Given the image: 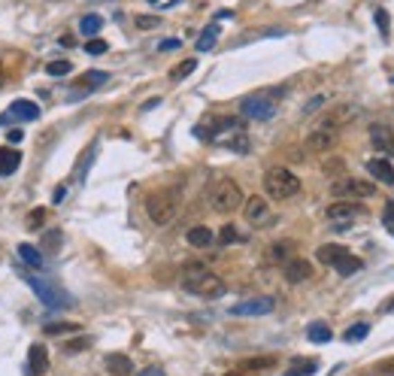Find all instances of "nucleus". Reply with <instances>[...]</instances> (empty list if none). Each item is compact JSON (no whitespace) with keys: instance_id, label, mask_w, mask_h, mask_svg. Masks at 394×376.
<instances>
[{"instance_id":"34","label":"nucleus","mask_w":394,"mask_h":376,"mask_svg":"<svg viewBox=\"0 0 394 376\" xmlns=\"http://www.w3.org/2000/svg\"><path fill=\"white\" fill-rule=\"evenodd\" d=\"M237 240H240V234H237L234 225H224V228L219 231V243H222V246H231V243H237Z\"/></svg>"},{"instance_id":"33","label":"nucleus","mask_w":394,"mask_h":376,"mask_svg":"<svg viewBox=\"0 0 394 376\" xmlns=\"http://www.w3.org/2000/svg\"><path fill=\"white\" fill-rule=\"evenodd\" d=\"M70 70H73V64H70V61H52V64H46V73H49V76H67Z\"/></svg>"},{"instance_id":"12","label":"nucleus","mask_w":394,"mask_h":376,"mask_svg":"<svg viewBox=\"0 0 394 376\" xmlns=\"http://www.w3.org/2000/svg\"><path fill=\"white\" fill-rule=\"evenodd\" d=\"M334 143H337V131H334V127L319 125L316 131H312L310 137H307V149H310V152H328V149L334 146Z\"/></svg>"},{"instance_id":"31","label":"nucleus","mask_w":394,"mask_h":376,"mask_svg":"<svg viewBox=\"0 0 394 376\" xmlns=\"http://www.w3.org/2000/svg\"><path fill=\"white\" fill-rule=\"evenodd\" d=\"M367 334H370V325H367V322H358V325H352L349 331L343 334V340H346V343H358V340H364Z\"/></svg>"},{"instance_id":"44","label":"nucleus","mask_w":394,"mask_h":376,"mask_svg":"<svg viewBox=\"0 0 394 376\" xmlns=\"http://www.w3.org/2000/svg\"><path fill=\"white\" fill-rule=\"evenodd\" d=\"M161 52H173V49H179V39H164V43L158 46Z\"/></svg>"},{"instance_id":"15","label":"nucleus","mask_w":394,"mask_h":376,"mask_svg":"<svg viewBox=\"0 0 394 376\" xmlns=\"http://www.w3.org/2000/svg\"><path fill=\"white\" fill-rule=\"evenodd\" d=\"M358 116V107H349V103H343V107H337V109H331V113H328L325 118H321V125L325 127H343L346 122H352V118Z\"/></svg>"},{"instance_id":"20","label":"nucleus","mask_w":394,"mask_h":376,"mask_svg":"<svg viewBox=\"0 0 394 376\" xmlns=\"http://www.w3.org/2000/svg\"><path fill=\"white\" fill-rule=\"evenodd\" d=\"M107 370L112 376H131L134 373V361L127 355H122V352H112V355H107Z\"/></svg>"},{"instance_id":"19","label":"nucleus","mask_w":394,"mask_h":376,"mask_svg":"<svg viewBox=\"0 0 394 376\" xmlns=\"http://www.w3.org/2000/svg\"><path fill=\"white\" fill-rule=\"evenodd\" d=\"M367 170L373 179L385 182V186H394V167L385 161V158H373V161H367Z\"/></svg>"},{"instance_id":"38","label":"nucleus","mask_w":394,"mask_h":376,"mask_svg":"<svg viewBox=\"0 0 394 376\" xmlns=\"http://www.w3.org/2000/svg\"><path fill=\"white\" fill-rule=\"evenodd\" d=\"M107 49H109V46L103 43V39H94V37L88 39V43H85V52H88V55H103Z\"/></svg>"},{"instance_id":"26","label":"nucleus","mask_w":394,"mask_h":376,"mask_svg":"<svg viewBox=\"0 0 394 376\" xmlns=\"http://www.w3.org/2000/svg\"><path fill=\"white\" fill-rule=\"evenodd\" d=\"M307 337H310L312 343H328V340L334 337V334H331V328H328L325 322H312V325L307 328Z\"/></svg>"},{"instance_id":"53","label":"nucleus","mask_w":394,"mask_h":376,"mask_svg":"<svg viewBox=\"0 0 394 376\" xmlns=\"http://www.w3.org/2000/svg\"><path fill=\"white\" fill-rule=\"evenodd\" d=\"M0 85H3V73H0Z\"/></svg>"},{"instance_id":"3","label":"nucleus","mask_w":394,"mask_h":376,"mask_svg":"<svg viewBox=\"0 0 394 376\" xmlns=\"http://www.w3.org/2000/svg\"><path fill=\"white\" fill-rule=\"evenodd\" d=\"M176 206H179L176 191H152V195L146 197V213L158 228L170 225V222L176 219Z\"/></svg>"},{"instance_id":"47","label":"nucleus","mask_w":394,"mask_h":376,"mask_svg":"<svg viewBox=\"0 0 394 376\" xmlns=\"http://www.w3.org/2000/svg\"><path fill=\"white\" fill-rule=\"evenodd\" d=\"M85 346H88V340H76V343H67V352H79Z\"/></svg>"},{"instance_id":"1","label":"nucleus","mask_w":394,"mask_h":376,"mask_svg":"<svg viewBox=\"0 0 394 376\" xmlns=\"http://www.w3.org/2000/svg\"><path fill=\"white\" fill-rule=\"evenodd\" d=\"M182 289L197 294V298L215 301V298H222V294L228 292V285H224L222 276H215L213 270H206V264L191 261V264H185L182 267Z\"/></svg>"},{"instance_id":"39","label":"nucleus","mask_w":394,"mask_h":376,"mask_svg":"<svg viewBox=\"0 0 394 376\" xmlns=\"http://www.w3.org/2000/svg\"><path fill=\"white\" fill-rule=\"evenodd\" d=\"M28 219H30V222H28L30 228H43V222H46V210H43V206H39V210H34V213L28 215Z\"/></svg>"},{"instance_id":"18","label":"nucleus","mask_w":394,"mask_h":376,"mask_svg":"<svg viewBox=\"0 0 394 376\" xmlns=\"http://www.w3.org/2000/svg\"><path fill=\"white\" fill-rule=\"evenodd\" d=\"M185 240H188V246H195V249H206V246L215 243V234L206 225H195V228H188Z\"/></svg>"},{"instance_id":"17","label":"nucleus","mask_w":394,"mask_h":376,"mask_svg":"<svg viewBox=\"0 0 394 376\" xmlns=\"http://www.w3.org/2000/svg\"><path fill=\"white\" fill-rule=\"evenodd\" d=\"M19 164H21V152L19 149H12V146L0 149V179H3V176H12L15 170H19Z\"/></svg>"},{"instance_id":"52","label":"nucleus","mask_w":394,"mask_h":376,"mask_svg":"<svg viewBox=\"0 0 394 376\" xmlns=\"http://www.w3.org/2000/svg\"><path fill=\"white\" fill-rule=\"evenodd\" d=\"M224 376H243V373H240V370H234V373H224Z\"/></svg>"},{"instance_id":"32","label":"nucleus","mask_w":394,"mask_h":376,"mask_svg":"<svg viewBox=\"0 0 394 376\" xmlns=\"http://www.w3.org/2000/svg\"><path fill=\"white\" fill-rule=\"evenodd\" d=\"M273 364H276L273 358H249V361L240 364V370H267Z\"/></svg>"},{"instance_id":"51","label":"nucleus","mask_w":394,"mask_h":376,"mask_svg":"<svg viewBox=\"0 0 394 376\" xmlns=\"http://www.w3.org/2000/svg\"><path fill=\"white\" fill-rule=\"evenodd\" d=\"M385 313H394V301H391V303H385Z\"/></svg>"},{"instance_id":"23","label":"nucleus","mask_w":394,"mask_h":376,"mask_svg":"<svg viewBox=\"0 0 394 376\" xmlns=\"http://www.w3.org/2000/svg\"><path fill=\"white\" fill-rule=\"evenodd\" d=\"M100 28H103V19L98 12H88V15H82V21H79V30H82V37H98L100 34Z\"/></svg>"},{"instance_id":"5","label":"nucleus","mask_w":394,"mask_h":376,"mask_svg":"<svg viewBox=\"0 0 394 376\" xmlns=\"http://www.w3.org/2000/svg\"><path fill=\"white\" fill-rule=\"evenodd\" d=\"M331 195L340 197V201H364V197L376 195V186L370 179H358V176H346V179H337L331 186Z\"/></svg>"},{"instance_id":"11","label":"nucleus","mask_w":394,"mask_h":376,"mask_svg":"<svg viewBox=\"0 0 394 376\" xmlns=\"http://www.w3.org/2000/svg\"><path fill=\"white\" fill-rule=\"evenodd\" d=\"M276 301L273 298H255V301H243L237 307H231V316H267L273 313Z\"/></svg>"},{"instance_id":"22","label":"nucleus","mask_w":394,"mask_h":376,"mask_svg":"<svg viewBox=\"0 0 394 376\" xmlns=\"http://www.w3.org/2000/svg\"><path fill=\"white\" fill-rule=\"evenodd\" d=\"M319 370V361L316 358H294L292 367L285 370V376H312Z\"/></svg>"},{"instance_id":"41","label":"nucleus","mask_w":394,"mask_h":376,"mask_svg":"<svg viewBox=\"0 0 394 376\" xmlns=\"http://www.w3.org/2000/svg\"><path fill=\"white\" fill-rule=\"evenodd\" d=\"M288 252H292V243H288V240H283V243L273 246V258H285Z\"/></svg>"},{"instance_id":"7","label":"nucleus","mask_w":394,"mask_h":376,"mask_svg":"<svg viewBox=\"0 0 394 376\" xmlns=\"http://www.w3.org/2000/svg\"><path fill=\"white\" fill-rule=\"evenodd\" d=\"M30 285H34V292H37V298L46 303V307H70V301L67 294H64L61 289H55V285L49 283H43V279H30Z\"/></svg>"},{"instance_id":"43","label":"nucleus","mask_w":394,"mask_h":376,"mask_svg":"<svg viewBox=\"0 0 394 376\" xmlns=\"http://www.w3.org/2000/svg\"><path fill=\"white\" fill-rule=\"evenodd\" d=\"M58 240H61V231H49V234H46V246L55 252L58 249Z\"/></svg>"},{"instance_id":"10","label":"nucleus","mask_w":394,"mask_h":376,"mask_svg":"<svg viewBox=\"0 0 394 376\" xmlns=\"http://www.w3.org/2000/svg\"><path fill=\"white\" fill-rule=\"evenodd\" d=\"M370 143H373V149L385 152V155H394V131H391V125H385V122L370 125Z\"/></svg>"},{"instance_id":"21","label":"nucleus","mask_w":394,"mask_h":376,"mask_svg":"<svg viewBox=\"0 0 394 376\" xmlns=\"http://www.w3.org/2000/svg\"><path fill=\"white\" fill-rule=\"evenodd\" d=\"M331 267H334L340 276H355L358 270L364 267V264H361V258H355V255H349V252H346V255H340V258H337V261L331 264Z\"/></svg>"},{"instance_id":"30","label":"nucleus","mask_w":394,"mask_h":376,"mask_svg":"<svg viewBox=\"0 0 394 376\" xmlns=\"http://www.w3.org/2000/svg\"><path fill=\"white\" fill-rule=\"evenodd\" d=\"M109 79V73H103V70H91V73H85L82 79H79V88H98Z\"/></svg>"},{"instance_id":"45","label":"nucleus","mask_w":394,"mask_h":376,"mask_svg":"<svg viewBox=\"0 0 394 376\" xmlns=\"http://www.w3.org/2000/svg\"><path fill=\"white\" fill-rule=\"evenodd\" d=\"M136 376H167V373L161 370V367H146V370H140Z\"/></svg>"},{"instance_id":"35","label":"nucleus","mask_w":394,"mask_h":376,"mask_svg":"<svg viewBox=\"0 0 394 376\" xmlns=\"http://www.w3.org/2000/svg\"><path fill=\"white\" fill-rule=\"evenodd\" d=\"M376 28H379V34H382V39H388V34H391V28H388V12L385 10H376Z\"/></svg>"},{"instance_id":"49","label":"nucleus","mask_w":394,"mask_h":376,"mask_svg":"<svg viewBox=\"0 0 394 376\" xmlns=\"http://www.w3.org/2000/svg\"><path fill=\"white\" fill-rule=\"evenodd\" d=\"M382 373H385V376H394V361H388V364H382Z\"/></svg>"},{"instance_id":"9","label":"nucleus","mask_w":394,"mask_h":376,"mask_svg":"<svg viewBox=\"0 0 394 376\" xmlns=\"http://www.w3.org/2000/svg\"><path fill=\"white\" fill-rule=\"evenodd\" d=\"M325 215L331 222H352V219H364L367 210L361 204H355V201H337V204L328 206Z\"/></svg>"},{"instance_id":"40","label":"nucleus","mask_w":394,"mask_h":376,"mask_svg":"<svg viewBox=\"0 0 394 376\" xmlns=\"http://www.w3.org/2000/svg\"><path fill=\"white\" fill-rule=\"evenodd\" d=\"M343 167H346V161L343 158H331V161H325V173H343Z\"/></svg>"},{"instance_id":"6","label":"nucleus","mask_w":394,"mask_h":376,"mask_svg":"<svg viewBox=\"0 0 394 376\" xmlns=\"http://www.w3.org/2000/svg\"><path fill=\"white\" fill-rule=\"evenodd\" d=\"M240 113L246 118H255V122H267V118L276 116V103L270 98H264V94H252V98H246L240 103Z\"/></svg>"},{"instance_id":"24","label":"nucleus","mask_w":394,"mask_h":376,"mask_svg":"<svg viewBox=\"0 0 394 376\" xmlns=\"http://www.w3.org/2000/svg\"><path fill=\"white\" fill-rule=\"evenodd\" d=\"M19 258L25 261L28 267H34V270L43 267V252L34 249V246H28V243H21V246H19Z\"/></svg>"},{"instance_id":"4","label":"nucleus","mask_w":394,"mask_h":376,"mask_svg":"<svg viewBox=\"0 0 394 376\" xmlns=\"http://www.w3.org/2000/svg\"><path fill=\"white\" fill-rule=\"evenodd\" d=\"M240 204H243V188L237 186L234 179H219L210 191V206L215 213H234L240 210Z\"/></svg>"},{"instance_id":"8","label":"nucleus","mask_w":394,"mask_h":376,"mask_svg":"<svg viewBox=\"0 0 394 376\" xmlns=\"http://www.w3.org/2000/svg\"><path fill=\"white\" fill-rule=\"evenodd\" d=\"M246 222L252 228H264V225H270V206L267 201H264L261 195H252L246 201Z\"/></svg>"},{"instance_id":"46","label":"nucleus","mask_w":394,"mask_h":376,"mask_svg":"<svg viewBox=\"0 0 394 376\" xmlns=\"http://www.w3.org/2000/svg\"><path fill=\"white\" fill-rule=\"evenodd\" d=\"M64 197H67V188H64V186H58V188H55V195H52V201H55V204H61Z\"/></svg>"},{"instance_id":"50","label":"nucleus","mask_w":394,"mask_h":376,"mask_svg":"<svg viewBox=\"0 0 394 376\" xmlns=\"http://www.w3.org/2000/svg\"><path fill=\"white\" fill-rule=\"evenodd\" d=\"M21 140V131H10V143H19Z\"/></svg>"},{"instance_id":"37","label":"nucleus","mask_w":394,"mask_h":376,"mask_svg":"<svg viewBox=\"0 0 394 376\" xmlns=\"http://www.w3.org/2000/svg\"><path fill=\"white\" fill-rule=\"evenodd\" d=\"M161 21H158V15H136V28L140 30H152V28H158Z\"/></svg>"},{"instance_id":"36","label":"nucleus","mask_w":394,"mask_h":376,"mask_svg":"<svg viewBox=\"0 0 394 376\" xmlns=\"http://www.w3.org/2000/svg\"><path fill=\"white\" fill-rule=\"evenodd\" d=\"M382 225H385V231H388V234L394 237V204H391V201L382 206Z\"/></svg>"},{"instance_id":"14","label":"nucleus","mask_w":394,"mask_h":376,"mask_svg":"<svg viewBox=\"0 0 394 376\" xmlns=\"http://www.w3.org/2000/svg\"><path fill=\"white\" fill-rule=\"evenodd\" d=\"M49 370V352H46L43 343H34L28 352V373L30 376H43Z\"/></svg>"},{"instance_id":"25","label":"nucleus","mask_w":394,"mask_h":376,"mask_svg":"<svg viewBox=\"0 0 394 376\" xmlns=\"http://www.w3.org/2000/svg\"><path fill=\"white\" fill-rule=\"evenodd\" d=\"M346 252H349V249H346V246L328 243V246H321V249H319L316 255H319V261H321V264H328V267H331V264H334L337 258H340V255H346Z\"/></svg>"},{"instance_id":"2","label":"nucleus","mask_w":394,"mask_h":376,"mask_svg":"<svg viewBox=\"0 0 394 376\" xmlns=\"http://www.w3.org/2000/svg\"><path fill=\"white\" fill-rule=\"evenodd\" d=\"M264 191L273 201H292L294 195H301V179L288 167H270L264 173Z\"/></svg>"},{"instance_id":"28","label":"nucleus","mask_w":394,"mask_h":376,"mask_svg":"<svg viewBox=\"0 0 394 376\" xmlns=\"http://www.w3.org/2000/svg\"><path fill=\"white\" fill-rule=\"evenodd\" d=\"M215 39H219V25H210V28L204 30V34H200L197 49H200V52H210L213 46H215Z\"/></svg>"},{"instance_id":"42","label":"nucleus","mask_w":394,"mask_h":376,"mask_svg":"<svg viewBox=\"0 0 394 376\" xmlns=\"http://www.w3.org/2000/svg\"><path fill=\"white\" fill-rule=\"evenodd\" d=\"M228 146H231V149H234V152H249V140L243 137V134H240V137H237V140H228Z\"/></svg>"},{"instance_id":"29","label":"nucleus","mask_w":394,"mask_h":376,"mask_svg":"<svg viewBox=\"0 0 394 376\" xmlns=\"http://www.w3.org/2000/svg\"><path fill=\"white\" fill-rule=\"evenodd\" d=\"M195 70H197V61H195V58H188V61L176 64V67H173V73H170V79H173V82H182V79H185V76H191V73H195Z\"/></svg>"},{"instance_id":"13","label":"nucleus","mask_w":394,"mask_h":376,"mask_svg":"<svg viewBox=\"0 0 394 376\" xmlns=\"http://www.w3.org/2000/svg\"><path fill=\"white\" fill-rule=\"evenodd\" d=\"M283 274L288 283H307V279L312 276V264L307 258H292V261H285V267H283Z\"/></svg>"},{"instance_id":"27","label":"nucleus","mask_w":394,"mask_h":376,"mask_svg":"<svg viewBox=\"0 0 394 376\" xmlns=\"http://www.w3.org/2000/svg\"><path fill=\"white\" fill-rule=\"evenodd\" d=\"M79 325L76 322H46L43 325V334H49V337H55V334H76Z\"/></svg>"},{"instance_id":"16","label":"nucleus","mask_w":394,"mask_h":376,"mask_svg":"<svg viewBox=\"0 0 394 376\" xmlns=\"http://www.w3.org/2000/svg\"><path fill=\"white\" fill-rule=\"evenodd\" d=\"M3 118H19V122H37L39 118V107L30 100H15L10 107V113H6Z\"/></svg>"},{"instance_id":"48","label":"nucleus","mask_w":394,"mask_h":376,"mask_svg":"<svg viewBox=\"0 0 394 376\" xmlns=\"http://www.w3.org/2000/svg\"><path fill=\"white\" fill-rule=\"evenodd\" d=\"M321 103H325V98H321V94H319V98H316V100H310V103H307V113H312V109H319V107H321Z\"/></svg>"}]
</instances>
